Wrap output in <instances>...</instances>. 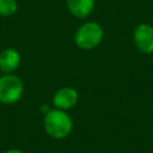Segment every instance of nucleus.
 Instances as JSON below:
<instances>
[{
	"instance_id": "1",
	"label": "nucleus",
	"mask_w": 153,
	"mask_h": 153,
	"mask_svg": "<svg viewBox=\"0 0 153 153\" xmlns=\"http://www.w3.org/2000/svg\"><path fill=\"white\" fill-rule=\"evenodd\" d=\"M43 127L53 139H65L73 129V121L66 110L53 108L44 115Z\"/></svg>"
},
{
	"instance_id": "2",
	"label": "nucleus",
	"mask_w": 153,
	"mask_h": 153,
	"mask_svg": "<svg viewBox=\"0 0 153 153\" xmlns=\"http://www.w3.org/2000/svg\"><path fill=\"white\" fill-rule=\"evenodd\" d=\"M104 38V30L96 22H86L81 24L74 33V43L82 50H91L98 47Z\"/></svg>"
},
{
	"instance_id": "3",
	"label": "nucleus",
	"mask_w": 153,
	"mask_h": 153,
	"mask_svg": "<svg viewBox=\"0 0 153 153\" xmlns=\"http://www.w3.org/2000/svg\"><path fill=\"white\" fill-rule=\"evenodd\" d=\"M24 93V84L22 79L13 73L0 75V103L14 104L20 100Z\"/></svg>"
},
{
	"instance_id": "4",
	"label": "nucleus",
	"mask_w": 153,
	"mask_h": 153,
	"mask_svg": "<svg viewBox=\"0 0 153 153\" xmlns=\"http://www.w3.org/2000/svg\"><path fill=\"white\" fill-rule=\"evenodd\" d=\"M133 41L139 51L142 54L153 53V26L148 23H140L134 27Z\"/></svg>"
},
{
	"instance_id": "5",
	"label": "nucleus",
	"mask_w": 153,
	"mask_h": 153,
	"mask_svg": "<svg viewBox=\"0 0 153 153\" xmlns=\"http://www.w3.org/2000/svg\"><path fill=\"white\" fill-rule=\"evenodd\" d=\"M79 99L78 91L74 87L71 86H65L59 88L54 96H53V105L54 108L61 109V110H69L72 109Z\"/></svg>"
},
{
	"instance_id": "6",
	"label": "nucleus",
	"mask_w": 153,
	"mask_h": 153,
	"mask_svg": "<svg viewBox=\"0 0 153 153\" xmlns=\"http://www.w3.org/2000/svg\"><path fill=\"white\" fill-rule=\"evenodd\" d=\"M20 54L14 48H6L0 53V71L5 73L14 72L20 65Z\"/></svg>"
},
{
	"instance_id": "7",
	"label": "nucleus",
	"mask_w": 153,
	"mask_h": 153,
	"mask_svg": "<svg viewBox=\"0 0 153 153\" xmlns=\"http://www.w3.org/2000/svg\"><path fill=\"white\" fill-rule=\"evenodd\" d=\"M66 6L74 17L84 19L94 10L96 0H66Z\"/></svg>"
},
{
	"instance_id": "8",
	"label": "nucleus",
	"mask_w": 153,
	"mask_h": 153,
	"mask_svg": "<svg viewBox=\"0 0 153 153\" xmlns=\"http://www.w3.org/2000/svg\"><path fill=\"white\" fill-rule=\"evenodd\" d=\"M18 10L17 0H0V16L11 17Z\"/></svg>"
},
{
	"instance_id": "9",
	"label": "nucleus",
	"mask_w": 153,
	"mask_h": 153,
	"mask_svg": "<svg viewBox=\"0 0 153 153\" xmlns=\"http://www.w3.org/2000/svg\"><path fill=\"white\" fill-rule=\"evenodd\" d=\"M41 110H42V112L45 115V114H47V112L50 110V108H49V105H48V104H43V105L41 106Z\"/></svg>"
},
{
	"instance_id": "10",
	"label": "nucleus",
	"mask_w": 153,
	"mask_h": 153,
	"mask_svg": "<svg viewBox=\"0 0 153 153\" xmlns=\"http://www.w3.org/2000/svg\"><path fill=\"white\" fill-rule=\"evenodd\" d=\"M5 153H24V152H23V151H20V149H17V148H12V149L6 151Z\"/></svg>"
},
{
	"instance_id": "11",
	"label": "nucleus",
	"mask_w": 153,
	"mask_h": 153,
	"mask_svg": "<svg viewBox=\"0 0 153 153\" xmlns=\"http://www.w3.org/2000/svg\"><path fill=\"white\" fill-rule=\"evenodd\" d=\"M0 73H1V71H0ZM0 75H1V74H0Z\"/></svg>"
}]
</instances>
